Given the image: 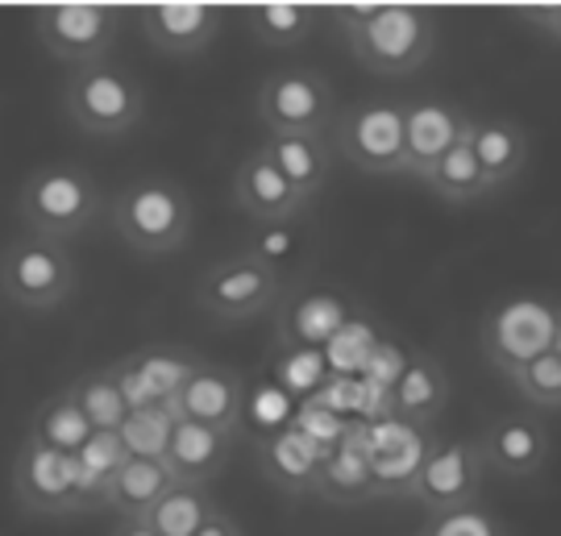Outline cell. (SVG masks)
I'll use <instances>...</instances> for the list:
<instances>
[{
	"mask_svg": "<svg viewBox=\"0 0 561 536\" xmlns=\"http://www.w3.org/2000/svg\"><path fill=\"white\" fill-rule=\"evenodd\" d=\"M333 21L350 55L379 80L412 76L437 46V21L421 4H345Z\"/></svg>",
	"mask_w": 561,
	"mask_h": 536,
	"instance_id": "cell-1",
	"label": "cell"
},
{
	"mask_svg": "<svg viewBox=\"0 0 561 536\" xmlns=\"http://www.w3.org/2000/svg\"><path fill=\"white\" fill-rule=\"evenodd\" d=\"M113 229L117 238L141 254V259H167V254H180L187 233H192V199L183 192L175 179L162 175H141L129 179L117 192L113 208Z\"/></svg>",
	"mask_w": 561,
	"mask_h": 536,
	"instance_id": "cell-2",
	"label": "cell"
},
{
	"mask_svg": "<svg viewBox=\"0 0 561 536\" xmlns=\"http://www.w3.org/2000/svg\"><path fill=\"white\" fill-rule=\"evenodd\" d=\"M101 213L104 196L96 179L71 162H50V167L30 171L18 192V217L25 233L62 241V246L80 238L88 225H96Z\"/></svg>",
	"mask_w": 561,
	"mask_h": 536,
	"instance_id": "cell-3",
	"label": "cell"
},
{
	"mask_svg": "<svg viewBox=\"0 0 561 536\" xmlns=\"http://www.w3.org/2000/svg\"><path fill=\"white\" fill-rule=\"evenodd\" d=\"M76 283H80V271L62 241L21 233L0 254V299L21 312H34V317L55 312L71 299Z\"/></svg>",
	"mask_w": 561,
	"mask_h": 536,
	"instance_id": "cell-4",
	"label": "cell"
},
{
	"mask_svg": "<svg viewBox=\"0 0 561 536\" xmlns=\"http://www.w3.org/2000/svg\"><path fill=\"white\" fill-rule=\"evenodd\" d=\"M62 113L88 138H117L146 117V92L117 62L71 71L62 83Z\"/></svg>",
	"mask_w": 561,
	"mask_h": 536,
	"instance_id": "cell-5",
	"label": "cell"
},
{
	"mask_svg": "<svg viewBox=\"0 0 561 536\" xmlns=\"http://www.w3.org/2000/svg\"><path fill=\"white\" fill-rule=\"evenodd\" d=\"M254 113L271 138H324L329 125H337L341 104L333 83L321 71L287 67V71H271L259 83Z\"/></svg>",
	"mask_w": 561,
	"mask_h": 536,
	"instance_id": "cell-6",
	"label": "cell"
},
{
	"mask_svg": "<svg viewBox=\"0 0 561 536\" xmlns=\"http://www.w3.org/2000/svg\"><path fill=\"white\" fill-rule=\"evenodd\" d=\"M558 304L541 296H512L495 304L482 317V354L500 370L503 378L516 375L520 366L537 362L541 354L553 350L558 338Z\"/></svg>",
	"mask_w": 561,
	"mask_h": 536,
	"instance_id": "cell-7",
	"label": "cell"
},
{
	"mask_svg": "<svg viewBox=\"0 0 561 536\" xmlns=\"http://www.w3.org/2000/svg\"><path fill=\"white\" fill-rule=\"evenodd\" d=\"M121 13L125 9L117 4H42L34 9V34L50 59L71 71H83V67L108 62Z\"/></svg>",
	"mask_w": 561,
	"mask_h": 536,
	"instance_id": "cell-8",
	"label": "cell"
},
{
	"mask_svg": "<svg viewBox=\"0 0 561 536\" xmlns=\"http://www.w3.org/2000/svg\"><path fill=\"white\" fill-rule=\"evenodd\" d=\"M283 283L287 278L259 259H250L245 250L233 259L213 262L196 283V304L208 320L217 324H245V320L266 317L283 299Z\"/></svg>",
	"mask_w": 561,
	"mask_h": 536,
	"instance_id": "cell-9",
	"label": "cell"
},
{
	"mask_svg": "<svg viewBox=\"0 0 561 536\" xmlns=\"http://www.w3.org/2000/svg\"><path fill=\"white\" fill-rule=\"evenodd\" d=\"M337 155L362 175H400L403 167V104L396 100H358L341 109Z\"/></svg>",
	"mask_w": 561,
	"mask_h": 536,
	"instance_id": "cell-10",
	"label": "cell"
},
{
	"mask_svg": "<svg viewBox=\"0 0 561 536\" xmlns=\"http://www.w3.org/2000/svg\"><path fill=\"white\" fill-rule=\"evenodd\" d=\"M486 482V457L479 441H433V449L424 457L412 499L428 508V516L437 512H458L474 508Z\"/></svg>",
	"mask_w": 561,
	"mask_h": 536,
	"instance_id": "cell-11",
	"label": "cell"
},
{
	"mask_svg": "<svg viewBox=\"0 0 561 536\" xmlns=\"http://www.w3.org/2000/svg\"><path fill=\"white\" fill-rule=\"evenodd\" d=\"M13 495L30 516H76V499H80L76 454H59L25 437L13 461Z\"/></svg>",
	"mask_w": 561,
	"mask_h": 536,
	"instance_id": "cell-12",
	"label": "cell"
},
{
	"mask_svg": "<svg viewBox=\"0 0 561 536\" xmlns=\"http://www.w3.org/2000/svg\"><path fill=\"white\" fill-rule=\"evenodd\" d=\"M358 433H362L366 461H370V478H375V499L412 495L424 457L433 449V441L424 445V429L396 417H379V420H362Z\"/></svg>",
	"mask_w": 561,
	"mask_h": 536,
	"instance_id": "cell-13",
	"label": "cell"
},
{
	"mask_svg": "<svg viewBox=\"0 0 561 536\" xmlns=\"http://www.w3.org/2000/svg\"><path fill=\"white\" fill-rule=\"evenodd\" d=\"M474 117L449 104V100H412L403 104V167L400 179H416L424 183L428 171L470 134Z\"/></svg>",
	"mask_w": 561,
	"mask_h": 536,
	"instance_id": "cell-14",
	"label": "cell"
},
{
	"mask_svg": "<svg viewBox=\"0 0 561 536\" xmlns=\"http://www.w3.org/2000/svg\"><path fill=\"white\" fill-rule=\"evenodd\" d=\"M175 420H192L204 429H217L238 437L241 420H245V383L233 366H217V362H201L196 375L183 383V391L171 403Z\"/></svg>",
	"mask_w": 561,
	"mask_h": 536,
	"instance_id": "cell-15",
	"label": "cell"
},
{
	"mask_svg": "<svg viewBox=\"0 0 561 536\" xmlns=\"http://www.w3.org/2000/svg\"><path fill=\"white\" fill-rule=\"evenodd\" d=\"M233 204L254 225H291L308 208V199L287 183V175L266 155V146H254L238 162V171H233Z\"/></svg>",
	"mask_w": 561,
	"mask_h": 536,
	"instance_id": "cell-16",
	"label": "cell"
},
{
	"mask_svg": "<svg viewBox=\"0 0 561 536\" xmlns=\"http://www.w3.org/2000/svg\"><path fill=\"white\" fill-rule=\"evenodd\" d=\"M225 9L217 4H146L138 9L141 38L167 59H196L221 34Z\"/></svg>",
	"mask_w": 561,
	"mask_h": 536,
	"instance_id": "cell-17",
	"label": "cell"
},
{
	"mask_svg": "<svg viewBox=\"0 0 561 536\" xmlns=\"http://www.w3.org/2000/svg\"><path fill=\"white\" fill-rule=\"evenodd\" d=\"M201 357L183 354V350H167V345H150L138 354L113 362V370L121 378V391L134 408H154V403H175L183 391V383L196 375Z\"/></svg>",
	"mask_w": 561,
	"mask_h": 536,
	"instance_id": "cell-18",
	"label": "cell"
},
{
	"mask_svg": "<svg viewBox=\"0 0 561 536\" xmlns=\"http://www.w3.org/2000/svg\"><path fill=\"white\" fill-rule=\"evenodd\" d=\"M479 445L486 457V470L512 478V482L537 478L549 461V433H545L541 420L528 417V412H512V417L495 420Z\"/></svg>",
	"mask_w": 561,
	"mask_h": 536,
	"instance_id": "cell-19",
	"label": "cell"
},
{
	"mask_svg": "<svg viewBox=\"0 0 561 536\" xmlns=\"http://www.w3.org/2000/svg\"><path fill=\"white\" fill-rule=\"evenodd\" d=\"M324 461H329V449H321L312 437H304L296 424H287L275 437H266L259 449L262 478L283 495H317Z\"/></svg>",
	"mask_w": 561,
	"mask_h": 536,
	"instance_id": "cell-20",
	"label": "cell"
},
{
	"mask_svg": "<svg viewBox=\"0 0 561 536\" xmlns=\"http://www.w3.org/2000/svg\"><path fill=\"white\" fill-rule=\"evenodd\" d=\"M449 403V375L433 354H412L400 383L387 396V417L408 420L416 429H428Z\"/></svg>",
	"mask_w": 561,
	"mask_h": 536,
	"instance_id": "cell-21",
	"label": "cell"
},
{
	"mask_svg": "<svg viewBox=\"0 0 561 536\" xmlns=\"http://www.w3.org/2000/svg\"><path fill=\"white\" fill-rule=\"evenodd\" d=\"M233 441L229 433H217V429H204V424H192V420H175V437H171V449H167V470L175 475V482H187V487H204L213 478H221V470L233 457Z\"/></svg>",
	"mask_w": 561,
	"mask_h": 536,
	"instance_id": "cell-22",
	"label": "cell"
},
{
	"mask_svg": "<svg viewBox=\"0 0 561 536\" xmlns=\"http://www.w3.org/2000/svg\"><path fill=\"white\" fill-rule=\"evenodd\" d=\"M470 141H474V159H479V167H482L486 192L512 187V183L524 175L528 155H533L528 134L507 117H474Z\"/></svg>",
	"mask_w": 561,
	"mask_h": 536,
	"instance_id": "cell-23",
	"label": "cell"
},
{
	"mask_svg": "<svg viewBox=\"0 0 561 536\" xmlns=\"http://www.w3.org/2000/svg\"><path fill=\"white\" fill-rule=\"evenodd\" d=\"M175 487V475L167 470V461H150V457H129L117 470L104 512H113L117 520H146L150 508L159 503L167 491Z\"/></svg>",
	"mask_w": 561,
	"mask_h": 536,
	"instance_id": "cell-24",
	"label": "cell"
},
{
	"mask_svg": "<svg viewBox=\"0 0 561 536\" xmlns=\"http://www.w3.org/2000/svg\"><path fill=\"white\" fill-rule=\"evenodd\" d=\"M129 461V449L121 433H92V441L76 454V466H80V499H76V516H88V512H104V499H108V487L117 470Z\"/></svg>",
	"mask_w": 561,
	"mask_h": 536,
	"instance_id": "cell-25",
	"label": "cell"
},
{
	"mask_svg": "<svg viewBox=\"0 0 561 536\" xmlns=\"http://www.w3.org/2000/svg\"><path fill=\"white\" fill-rule=\"evenodd\" d=\"M317 495L329 499V503H362V499H375V478H370V461H366V449H362L358 424H350V433H345L337 449L329 454Z\"/></svg>",
	"mask_w": 561,
	"mask_h": 536,
	"instance_id": "cell-26",
	"label": "cell"
},
{
	"mask_svg": "<svg viewBox=\"0 0 561 536\" xmlns=\"http://www.w3.org/2000/svg\"><path fill=\"white\" fill-rule=\"evenodd\" d=\"M262 146L304 199L324 192L329 171H333V150L324 146V138H266Z\"/></svg>",
	"mask_w": 561,
	"mask_h": 536,
	"instance_id": "cell-27",
	"label": "cell"
},
{
	"mask_svg": "<svg viewBox=\"0 0 561 536\" xmlns=\"http://www.w3.org/2000/svg\"><path fill=\"white\" fill-rule=\"evenodd\" d=\"M92 433H96V429L88 424V417L80 412V403L62 387V391H55L50 399L38 403V412L30 417V433H25V437H34L38 445H46V449H59V454H80L83 445L92 441Z\"/></svg>",
	"mask_w": 561,
	"mask_h": 536,
	"instance_id": "cell-28",
	"label": "cell"
},
{
	"mask_svg": "<svg viewBox=\"0 0 561 536\" xmlns=\"http://www.w3.org/2000/svg\"><path fill=\"white\" fill-rule=\"evenodd\" d=\"M317 21H321V9H312V4H254V9H245V30L271 50L304 46L312 38Z\"/></svg>",
	"mask_w": 561,
	"mask_h": 536,
	"instance_id": "cell-29",
	"label": "cell"
},
{
	"mask_svg": "<svg viewBox=\"0 0 561 536\" xmlns=\"http://www.w3.org/2000/svg\"><path fill=\"white\" fill-rule=\"evenodd\" d=\"M470 129H474V125H470ZM424 187H428L437 199H445V204H454V208L491 196V192H486V179H482L479 159H474V141H470V134H466V138H461L458 146L428 171Z\"/></svg>",
	"mask_w": 561,
	"mask_h": 536,
	"instance_id": "cell-30",
	"label": "cell"
},
{
	"mask_svg": "<svg viewBox=\"0 0 561 536\" xmlns=\"http://www.w3.org/2000/svg\"><path fill=\"white\" fill-rule=\"evenodd\" d=\"M67 391L80 403V412L88 417V424H92L96 433H121V424L129 417V399L121 391V378L113 366L88 370V375L76 378Z\"/></svg>",
	"mask_w": 561,
	"mask_h": 536,
	"instance_id": "cell-31",
	"label": "cell"
},
{
	"mask_svg": "<svg viewBox=\"0 0 561 536\" xmlns=\"http://www.w3.org/2000/svg\"><path fill=\"white\" fill-rule=\"evenodd\" d=\"M213 516H217V503H213V495H208L204 487L175 482V487L150 508L146 524L159 536H196Z\"/></svg>",
	"mask_w": 561,
	"mask_h": 536,
	"instance_id": "cell-32",
	"label": "cell"
},
{
	"mask_svg": "<svg viewBox=\"0 0 561 536\" xmlns=\"http://www.w3.org/2000/svg\"><path fill=\"white\" fill-rule=\"evenodd\" d=\"M171 437H175V412L171 403H154V408H134L125 424H121V441L129 457H150V461H162L167 449H171Z\"/></svg>",
	"mask_w": 561,
	"mask_h": 536,
	"instance_id": "cell-33",
	"label": "cell"
},
{
	"mask_svg": "<svg viewBox=\"0 0 561 536\" xmlns=\"http://www.w3.org/2000/svg\"><path fill=\"white\" fill-rule=\"evenodd\" d=\"M507 383L520 391L533 408H545V412H561V357L549 350L537 362L520 366L516 375H507Z\"/></svg>",
	"mask_w": 561,
	"mask_h": 536,
	"instance_id": "cell-34",
	"label": "cell"
},
{
	"mask_svg": "<svg viewBox=\"0 0 561 536\" xmlns=\"http://www.w3.org/2000/svg\"><path fill=\"white\" fill-rule=\"evenodd\" d=\"M416 536H507L495 512H486L482 503L474 508H458V512H437L424 520V528Z\"/></svg>",
	"mask_w": 561,
	"mask_h": 536,
	"instance_id": "cell-35",
	"label": "cell"
},
{
	"mask_svg": "<svg viewBox=\"0 0 561 536\" xmlns=\"http://www.w3.org/2000/svg\"><path fill=\"white\" fill-rule=\"evenodd\" d=\"M524 18H528V25H533L537 34H545L553 46H561V4H537V9H524Z\"/></svg>",
	"mask_w": 561,
	"mask_h": 536,
	"instance_id": "cell-36",
	"label": "cell"
},
{
	"mask_svg": "<svg viewBox=\"0 0 561 536\" xmlns=\"http://www.w3.org/2000/svg\"><path fill=\"white\" fill-rule=\"evenodd\" d=\"M196 536H245V533H241L238 520L229 516V512H221V508H217V516L208 520V524H204V528H201Z\"/></svg>",
	"mask_w": 561,
	"mask_h": 536,
	"instance_id": "cell-37",
	"label": "cell"
},
{
	"mask_svg": "<svg viewBox=\"0 0 561 536\" xmlns=\"http://www.w3.org/2000/svg\"><path fill=\"white\" fill-rule=\"evenodd\" d=\"M108 536H159L146 520H117V528Z\"/></svg>",
	"mask_w": 561,
	"mask_h": 536,
	"instance_id": "cell-38",
	"label": "cell"
},
{
	"mask_svg": "<svg viewBox=\"0 0 561 536\" xmlns=\"http://www.w3.org/2000/svg\"><path fill=\"white\" fill-rule=\"evenodd\" d=\"M553 354L561 357V312H558V338H553Z\"/></svg>",
	"mask_w": 561,
	"mask_h": 536,
	"instance_id": "cell-39",
	"label": "cell"
}]
</instances>
